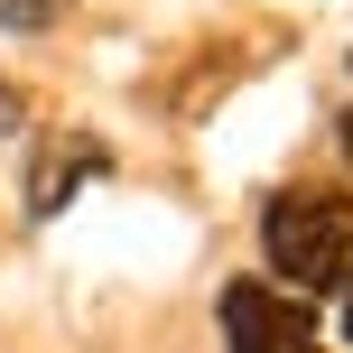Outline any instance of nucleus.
Returning <instances> with one entry per match:
<instances>
[{
    "label": "nucleus",
    "instance_id": "f03ea898",
    "mask_svg": "<svg viewBox=\"0 0 353 353\" xmlns=\"http://www.w3.org/2000/svg\"><path fill=\"white\" fill-rule=\"evenodd\" d=\"M223 344L232 353H325L307 307L288 288H270V279H232L223 288Z\"/></svg>",
    "mask_w": 353,
    "mask_h": 353
},
{
    "label": "nucleus",
    "instance_id": "7ed1b4c3",
    "mask_svg": "<svg viewBox=\"0 0 353 353\" xmlns=\"http://www.w3.org/2000/svg\"><path fill=\"white\" fill-rule=\"evenodd\" d=\"M93 168H103V149H74V159H65V149H47L37 176H28V214H65V195L84 186Z\"/></svg>",
    "mask_w": 353,
    "mask_h": 353
},
{
    "label": "nucleus",
    "instance_id": "39448f33",
    "mask_svg": "<svg viewBox=\"0 0 353 353\" xmlns=\"http://www.w3.org/2000/svg\"><path fill=\"white\" fill-rule=\"evenodd\" d=\"M344 344H353V288H344Z\"/></svg>",
    "mask_w": 353,
    "mask_h": 353
},
{
    "label": "nucleus",
    "instance_id": "f257e3e1",
    "mask_svg": "<svg viewBox=\"0 0 353 353\" xmlns=\"http://www.w3.org/2000/svg\"><path fill=\"white\" fill-rule=\"evenodd\" d=\"M261 251L288 279V298H316V288L353 279V205L335 186H288L279 205L261 214Z\"/></svg>",
    "mask_w": 353,
    "mask_h": 353
},
{
    "label": "nucleus",
    "instance_id": "20e7f679",
    "mask_svg": "<svg viewBox=\"0 0 353 353\" xmlns=\"http://www.w3.org/2000/svg\"><path fill=\"white\" fill-rule=\"evenodd\" d=\"M47 19H56V0H0V28H28V37H37Z\"/></svg>",
    "mask_w": 353,
    "mask_h": 353
}]
</instances>
